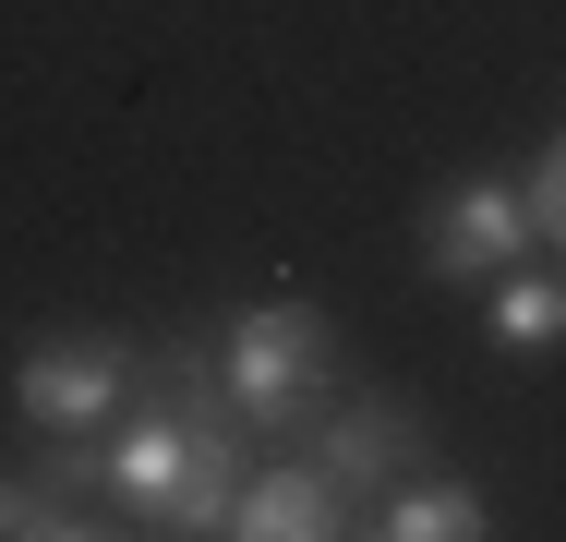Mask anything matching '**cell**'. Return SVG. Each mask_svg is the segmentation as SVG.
<instances>
[{
  "label": "cell",
  "mask_w": 566,
  "mask_h": 542,
  "mask_svg": "<svg viewBox=\"0 0 566 542\" xmlns=\"http://www.w3.org/2000/svg\"><path fill=\"white\" fill-rule=\"evenodd\" d=\"M218 374H229V410L253 434H302L338 398V325L314 302H253V314L218 325Z\"/></svg>",
  "instance_id": "1"
},
{
  "label": "cell",
  "mask_w": 566,
  "mask_h": 542,
  "mask_svg": "<svg viewBox=\"0 0 566 542\" xmlns=\"http://www.w3.org/2000/svg\"><path fill=\"white\" fill-rule=\"evenodd\" d=\"M12 410L36 434L120 423V410H133V350H120V337H36L24 374H12Z\"/></svg>",
  "instance_id": "2"
},
{
  "label": "cell",
  "mask_w": 566,
  "mask_h": 542,
  "mask_svg": "<svg viewBox=\"0 0 566 542\" xmlns=\"http://www.w3.org/2000/svg\"><path fill=\"white\" fill-rule=\"evenodd\" d=\"M531 253V194L518 181H458V194H434V217H422V265L434 278H458V290H482V278H506Z\"/></svg>",
  "instance_id": "3"
},
{
  "label": "cell",
  "mask_w": 566,
  "mask_h": 542,
  "mask_svg": "<svg viewBox=\"0 0 566 542\" xmlns=\"http://www.w3.org/2000/svg\"><path fill=\"white\" fill-rule=\"evenodd\" d=\"M422 446H434V423H422L410 398H326V410H314V458L349 482V507L386 494L398 470H422Z\"/></svg>",
  "instance_id": "4"
},
{
  "label": "cell",
  "mask_w": 566,
  "mask_h": 542,
  "mask_svg": "<svg viewBox=\"0 0 566 542\" xmlns=\"http://www.w3.org/2000/svg\"><path fill=\"white\" fill-rule=\"evenodd\" d=\"M338 531H349V482L314 446L277 470H241V494H229V542H338Z\"/></svg>",
  "instance_id": "5"
},
{
  "label": "cell",
  "mask_w": 566,
  "mask_h": 542,
  "mask_svg": "<svg viewBox=\"0 0 566 542\" xmlns=\"http://www.w3.org/2000/svg\"><path fill=\"white\" fill-rule=\"evenodd\" d=\"M374 519H349V531H374V542H470V531H494V507L470 494V482H422V470H398L386 494H361Z\"/></svg>",
  "instance_id": "6"
},
{
  "label": "cell",
  "mask_w": 566,
  "mask_h": 542,
  "mask_svg": "<svg viewBox=\"0 0 566 542\" xmlns=\"http://www.w3.org/2000/svg\"><path fill=\"white\" fill-rule=\"evenodd\" d=\"M494 350H566V265H506L494 278Z\"/></svg>",
  "instance_id": "7"
},
{
  "label": "cell",
  "mask_w": 566,
  "mask_h": 542,
  "mask_svg": "<svg viewBox=\"0 0 566 542\" xmlns=\"http://www.w3.org/2000/svg\"><path fill=\"white\" fill-rule=\"evenodd\" d=\"M109 519H85V494L61 482H0V542H97Z\"/></svg>",
  "instance_id": "8"
},
{
  "label": "cell",
  "mask_w": 566,
  "mask_h": 542,
  "mask_svg": "<svg viewBox=\"0 0 566 542\" xmlns=\"http://www.w3.org/2000/svg\"><path fill=\"white\" fill-rule=\"evenodd\" d=\"M518 194H531V241H555V253H566V133H555V157H543Z\"/></svg>",
  "instance_id": "9"
}]
</instances>
